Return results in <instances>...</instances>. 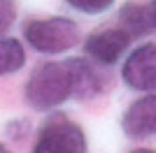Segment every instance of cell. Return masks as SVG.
<instances>
[{"mask_svg":"<svg viewBox=\"0 0 156 153\" xmlns=\"http://www.w3.org/2000/svg\"><path fill=\"white\" fill-rule=\"evenodd\" d=\"M75 81H72L70 63H42L33 70L26 83V100L33 109L47 111L63 104L72 97Z\"/></svg>","mask_w":156,"mask_h":153,"instance_id":"obj_1","label":"cell"},{"mask_svg":"<svg viewBox=\"0 0 156 153\" xmlns=\"http://www.w3.org/2000/svg\"><path fill=\"white\" fill-rule=\"evenodd\" d=\"M23 37L40 53H63L79 42V28L75 21L63 16L35 19L26 23Z\"/></svg>","mask_w":156,"mask_h":153,"instance_id":"obj_2","label":"cell"},{"mask_svg":"<svg viewBox=\"0 0 156 153\" xmlns=\"http://www.w3.org/2000/svg\"><path fill=\"white\" fill-rule=\"evenodd\" d=\"M33 153H86L84 130L65 116H51L40 130Z\"/></svg>","mask_w":156,"mask_h":153,"instance_id":"obj_3","label":"cell"},{"mask_svg":"<svg viewBox=\"0 0 156 153\" xmlns=\"http://www.w3.org/2000/svg\"><path fill=\"white\" fill-rule=\"evenodd\" d=\"M130 35L124 28H107V30H98L93 35H89L84 42L86 53L100 65H114L121 58L126 49L130 44Z\"/></svg>","mask_w":156,"mask_h":153,"instance_id":"obj_4","label":"cell"},{"mask_svg":"<svg viewBox=\"0 0 156 153\" xmlns=\"http://www.w3.org/2000/svg\"><path fill=\"white\" fill-rule=\"evenodd\" d=\"M124 81L135 90H156V44H142L128 56Z\"/></svg>","mask_w":156,"mask_h":153,"instance_id":"obj_5","label":"cell"},{"mask_svg":"<svg viewBox=\"0 0 156 153\" xmlns=\"http://www.w3.org/2000/svg\"><path fill=\"white\" fill-rule=\"evenodd\" d=\"M121 127L128 137H135V139L156 134V95H144L137 102H133L124 114Z\"/></svg>","mask_w":156,"mask_h":153,"instance_id":"obj_6","label":"cell"},{"mask_svg":"<svg viewBox=\"0 0 156 153\" xmlns=\"http://www.w3.org/2000/svg\"><path fill=\"white\" fill-rule=\"evenodd\" d=\"M68 63H70V70H72V81H75L72 95L84 100V97H93L96 93H100L103 81L98 79L96 70H93L86 60H82V58H70Z\"/></svg>","mask_w":156,"mask_h":153,"instance_id":"obj_7","label":"cell"},{"mask_svg":"<svg viewBox=\"0 0 156 153\" xmlns=\"http://www.w3.org/2000/svg\"><path fill=\"white\" fill-rule=\"evenodd\" d=\"M121 28L128 32L130 37H142V35H149L154 30V19H151L149 7L135 5V2H128L121 9Z\"/></svg>","mask_w":156,"mask_h":153,"instance_id":"obj_8","label":"cell"},{"mask_svg":"<svg viewBox=\"0 0 156 153\" xmlns=\"http://www.w3.org/2000/svg\"><path fill=\"white\" fill-rule=\"evenodd\" d=\"M26 60V51L16 39H0V74L21 70V65Z\"/></svg>","mask_w":156,"mask_h":153,"instance_id":"obj_9","label":"cell"},{"mask_svg":"<svg viewBox=\"0 0 156 153\" xmlns=\"http://www.w3.org/2000/svg\"><path fill=\"white\" fill-rule=\"evenodd\" d=\"M68 5H72L75 9L79 12H86V14H98V12H105L107 7H112L114 0H65Z\"/></svg>","mask_w":156,"mask_h":153,"instance_id":"obj_10","label":"cell"},{"mask_svg":"<svg viewBox=\"0 0 156 153\" xmlns=\"http://www.w3.org/2000/svg\"><path fill=\"white\" fill-rule=\"evenodd\" d=\"M16 19V5L14 0H0V32H5Z\"/></svg>","mask_w":156,"mask_h":153,"instance_id":"obj_11","label":"cell"},{"mask_svg":"<svg viewBox=\"0 0 156 153\" xmlns=\"http://www.w3.org/2000/svg\"><path fill=\"white\" fill-rule=\"evenodd\" d=\"M149 12H151V19H154V25H156V0L149 5Z\"/></svg>","mask_w":156,"mask_h":153,"instance_id":"obj_12","label":"cell"},{"mask_svg":"<svg viewBox=\"0 0 156 153\" xmlns=\"http://www.w3.org/2000/svg\"><path fill=\"white\" fill-rule=\"evenodd\" d=\"M133 153H156V151H151V148H137V151H133Z\"/></svg>","mask_w":156,"mask_h":153,"instance_id":"obj_13","label":"cell"},{"mask_svg":"<svg viewBox=\"0 0 156 153\" xmlns=\"http://www.w3.org/2000/svg\"><path fill=\"white\" fill-rule=\"evenodd\" d=\"M0 153H9V151H7V148L2 146V144H0Z\"/></svg>","mask_w":156,"mask_h":153,"instance_id":"obj_14","label":"cell"}]
</instances>
